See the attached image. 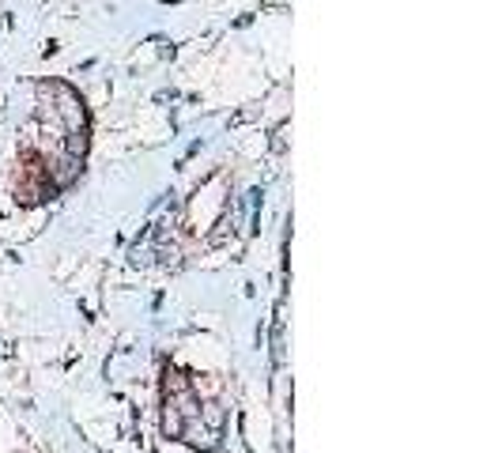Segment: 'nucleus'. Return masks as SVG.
Here are the masks:
<instances>
[{
    "mask_svg": "<svg viewBox=\"0 0 502 453\" xmlns=\"http://www.w3.org/2000/svg\"><path fill=\"white\" fill-rule=\"evenodd\" d=\"M178 438H185L193 450H200V453H208V450L219 446V438H216L208 427H204V423H182V434H178Z\"/></svg>",
    "mask_w": 502,
    "mask_h": 453,
    "instance_id": "nucleus-1",
    "label": "nucleus"
},
{
    "mask_svg": "<svg viewBox=\"0 0 502 453\" xmlns=\"http://www.w3.org/2000/svg\"><path fill=\"white\" fill-rule=\"evenodd\" d=\"M163 431L170 434V438H178V434H182V415H178V408H174V404H166V415H163Z\"/></svg>",
    "mask_w": 502,
    "mask_h": 453,
    "instance_id": "nucleus-2",
    "label": "nucleus"
},
{
    "mask_svg": "<svg viewBox=\"0 0 502 453\" xmlns=\"http://www.w3.org/2000/svg\"><path fill=\"white\" fill-rule=\"evenodd\" d=\"M200 415H204V423H208L212 431H219V427H223V412H219V404H204Z\"/></svg>",
    "mask_w": 502,
    "mask_h": 453,
    "instance_id": "nucleus-3",
    "label": "nucleus"
}]
</instances>
